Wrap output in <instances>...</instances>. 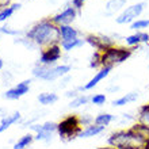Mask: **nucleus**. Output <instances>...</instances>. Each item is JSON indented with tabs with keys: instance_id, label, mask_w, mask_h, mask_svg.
<instances>
[{
	"instance_id": "1",
	"label": "nucleus",
	"mask_w": 149,
	"mask_h": 149,
	"mask_svg": "<svg viewBox=\"0 0 149 149\" xmlns=\"http://www.w3.org/2000/svg\"><path fill=\"white\" fill-rule=\"evenodd\" d=\"M29 39H31L37 46H52L61 42L60 38L58 26H56L52 20H41L36 23L27 33H26Z\"/></svg>"
},
{
	"instance_id": "2",
	"label": "nucleus",
	"mask_w": 149,
	"mask_h": 149,
	"mask_svg": "<svg viewBox=\"0 0 149 149\" xmlns=\"http://www.w3.org/2000/svg\"><path fill=\"white\" fill-rule=\"evenodd\" d=\"M107 142L113 149H144L148 141L130 127L127 130H118L113 133Z\"/></svg>"
},
{
	"instance_id": "3",
	"label": "nucleus",
	"mask_w": 149,
	"mask_h": 149,
	"mask_svg": "<svg viewBox=\"0 0 149 149\" xmlns=\"http://www.w3.org/2000/svg\"><path fill=\"white\" fill-rule=\"evenodd\" d=\"M71 71V65H53V67H47V65H42V64H37L33 68V74L34 77L42 79L46 81H53L56 79H60L68 74V72Z\"/></svg>"
},
{
	"instance_id": "4",
	"label": "nucleus",
	"mask_w": 149,
	"mask_h": 149,
	"mask_svg": "<svg viewBox=\"0 0 149 149\" xmlns=\"http://www.w3.org/2000/svg\"><path fill=\"white\" fill-rule=\"evenodd\" d=\"M134 49L132 47H110L102 53V67H111L122 64L129 58Z\"/></svg>"
},
{
	"instance_id": "5",
	"label": "nucleus",
	"mask_w": 149,
	"mask_h": 149,
	"mask_svg": "<svg viewBox=\"0 0 149 149\" xmlns=\"http://www.w3.org/2000/svg\"><path fill=\"white\" fill-rule=\"evenodd\" d=\"M81 130L83 129H81V125H80V121H79V117L69 115V117H67L65 119H63L58 123L57 132H58L61 140L68 141V140H72V138L77 137Z\"/></svg>"
},
{
	"instance_id": "6",
	"label": "nucleus",
	"mask_w": 149,
	"mask_h": 149,
	"mask_svg": "<svg viewBox=\"0 0 149 149\" xmlns=\"http://www.w3.org/2000/svg\"><path fill=\"white\" fill-rule=\"evenodd\" d=\"M145 8V3L140 1V3L132 4L129 7H126L119 15L115 18V22L118 24H132L134 20H137V18L142 14Z\"/></svg>"
},
{
	"instance_id": "7",
	"label": "nucleus",
	"mask_w": 149,
	"mask_h": 149,
	"mask_svg": "<svg viewBox=\"0 0 149 149\" xmlns=\"http://www.w3.org/2000/svg\"><path fill=\"white\" fill-rule=\"evenodd\" d=\"M58 129V123L54 122H45L43 125H33L31 130L37 132V136L34 137V140L37 141H50L53 133H56Z\"/></svg>"
},
{
	"instance_id": "8",
	"label": "nucleus",
	"mask_w": 149,
	"mask_h": 149,
	"mask_svg": "<svg viewBox=\"0 0 149 149\" xmlns=\"http://www.w3.org/2000/svg\"><path fill=\"white\" fill-rule=\"evenodd\" d=\"M86 42L90 43L91 46L94 47L96 52H100L103 53L104 50L110 49L114 46V41L107 36H103V34H99V36H94V34H88L86 36Z\"/></svg>"
},
{
	"instance_id": "9",
	"label": "nucleus",
	"mask_w": 149,
	"mask_h": 149,
	"mask_svg": "<svg viewBox=\"0 0 149 149\" xmlns=\"http://www.w3.org/2000/svg\"><path fill=\"white\" fill-rule=\"evenodd\" d=\"M60 58H61V46H60V43H57V45L49 46L41 53L39 64L47 65V67H53Z\"/></svg>"
},
{
	"instance_id": "10",
	"label": "nucleus",
	"mask_w": 149,
	"mask_h": 149,
	"mask_svg": "<svg viewBox=\"0 0 149 149\" xmlns=\"http://www.w3.org/2000/svg\"><path fill=\"white\" fill-rule=\"evenodd\" d=\"M76 16H77V10L73 7V6H69L67 7L64 11H61L60 14L54 15L52 18V22L56 24V26H68V24H72L74 19H76Z\"/></svg>"
},
{
	"instance_id": "11",
	"label": "nucleus",
	"mask_w": 149,
	"mask_h": 149,
	"mask_svg": "<svg viewBox=\"0 0 149 149\" xmlns=\"http://www.w3.org/2000/svg\"><path fill=\"white\" fill-rule=\"evenodd\" d=\"M30 83H31V80H24L22 83H18L15 87H12V88H10V90L4 92V98L11 99V100H16V99L22 98L30 90Z\"/></svg>"
},
{
	"instance_id": "12",
	"label": "nucleus",
	"mask_w": 149,
	"mask_h": 149,
	"mask_svg": "<svg viewBox=\"0 0 149 149\" xmlns=\"http://www.w3.org/2000/svg\"><path fill=\"white\" fill-rule=\"evenodd\" d=\"M111 69H113L111 67H102L98 72H96V73L94 74V77L91 79L90 81L86 83V84H84L83 87H80L79 90H80V91H88V90H92L94 87H96V86L99 84V83L102 81L103 79H106L107 76L110 74Z\"/></svg>"
},
{
	"instance_id": "13",
	"label": "nucleus",
	"mask_w": 149,
	"mask_h": 149,
	"mask_svg": "<svg viewBox=\"0 0 149 149\" xmlns=\"http://www.w3.org/2000/svg\"><path fill=\"white\" fill-rule=\"evenodd\" d=\"M126 45L132 49H136V47H140V45L142 43H149V34L145 31H137L132 34V36H127L125 38Z\"/></svg>"
},
{
	"instance_id": "14",
	"label": "nucleus",
	"mask_w": 149,
	"mask_h": 149,
	"mask_svg": "<svg viewBox=\"0 0 149 149\" xmlns=\"http://www.w3.org/2000/svg\"><path fill=\"white\" fill-rule=\"evenodd\" d=\"M126 3L127 0H109L104 6L106 10V15H115V14H121L126 8Z\"/></svg>"
},
{
	"instance_id": "15",
	"label": "nucleus",
	"mask_w": 149,
	"mask_h": 149,
	"mask_svg": "<svg viewBox=\"0 0 149 149\" xmlns=\"http://www.w3.org/2000/svg\"><path fill=\"white\" fill-rule=\"evenodd\" d=\"M104 126H99V125H95V123H92V125L90 126H86L84 129L79 133L77 137L79 138H90V137H95V136H98V134L103 133L104 132Z\"/></svg>"
},
{
	"instance_id": "16",
	"label": "nucleus",
	"mask_w": 149,
	"mask_h": 149,
	"mask_svg": "<svg viewBox=\"0 0 149 149\" xmlns=\"http://www.w3.org/2000/svg\"><path fill=\"white\" fill-rule=\"evenodd\" d=\"M60 38H61V42L63 41H71V39L79 38V31L74 27H72L71 24L68 26H60Z\"/></svg>"
},
{
	"instance_id": "17",
	"label": "nucleus",
	"mask_w": 149,
	"mask_h": 149,
	"mask_svg": "<svg viewBox=\"0 0 149 149\" xmlns=\"http://www.w3.org/2000/svg\"><path fill=\"white\" fill-rule=\"evenodd\" d=\"M138 96H140V94H138V92H136V91L129 92V94L122 95L121 98H118V99H115V100H113V106H117V107L126 106V104H129V103L136 102V100L138 99Z\"/></svg>"
},
{
	"instance_id": "18",
	"label": "nucleus",
	"mask_w": 149,
	"mask_h": 149,
	"mask_svg": "<svg viewBox=\"0 0 149 149\" xmlns=\"http://www.w3.org/2000/svg\"><path fill=\"white\" fill-rule=\"evenodd\" d=\"M19 119H20V113H19V111H15V113L11 114V115L4 117L3 119L0 121V133L6 132L10 126L14 125V123H15V122H18Z\"/></svg>"
},
{
	"instance_id": "19",
	"label": "nucleus",
	"mask_w": 149,
	"mask_h": 149,
	"mask_svg": "<svg viewBox=\"0 0 149 149\" xmlns=\"http://www.w3.org/2000/svg\"><path fill=\"white\" fill-rule=\"evenodd\" d=\"M20 8V3H15V4H11V6H4L1 7L0 10V22H4V20H7L8 18H11L12 14L16 11V10H19Z\"/></svg>"
},
{
	"instance_id": "20",
	"label": "nucleus",
	"mask_w": 149,
	"mask_h": 149,
	"mask_svg": "<svg viewBox=\"0 0 149 149\" xmlns=\"http://www.w3.org/2000/svg\"><path fill=\"white\" fill-rule=\"evenodd\" d=\"M84 42H86V39L74 38V39H71V41H63V42H60V46H61V49H64L65 52H71V50H73L74 47L83 46Z\"/></svg>"
},
{
	"instance_id": "21",
	"label": "nucleus",
	"mask_w": 149,
	"mask_h": 149,
	"mask_svg": "<svg viewBox=\"0 0 149 149\" xmlns=\"http://www.w3.org/2000/svg\"><path fill=\"white\" fill-rule=\"evenodd\" d=\"M58 100V96L54 92H42L38 95V102L43 106H49V104H54Z\"/></svg>"
},
{
	"instance_id": "22",
	"label": "nucleus",
	"mask_w": 149,
	"mask_h": 149,
	"mask_svg": "<svg viewBox=\"0 0 149 149\" xmlns=\"http://www.w3.org/2000/svg\"><path fill=\"white\" fill-rule=\"evenodd\" d=\"M113 121H114V115H111V114H109V113H100V114H98V115L94 118L95 125L104 126V127L110 125Z\"/></svg>"
},
{
	"instance_id": "23",
	"label": "nucleus",
	"mask_w": 149,
	"mask_h": 149,
	"mask_svg": "<svg viewBox=\"0 0 149 149\" xmlns=\"http://www.w3.org/2000/svg\"><path fill=\"white\" fill-rule=\"evenodd\" d=\"M34 141V137H33L31 134L29 133V134H24L23 137H20L18 141L15 142V145H14V149H24V148H27L31 142Z\"/></svg>"
},
{
	"instance_id": "24",
	"label": "nucleus",
	"mask_w": 149,
	"mask_h": 149,
	"mask_svg": "<svg viewBox=\"0 0 149 149\" xmlns=\"http://www.w3.org/2000/svg\"><path fill=\"white\" fill-rule=\"evenodd\" d=\"M137 119H138V122H140V123L149 126V103H148V104H144V106L140 109Z\"/></svg>"
},
{
	"instance_id": "25",
	"label": "nucleus",
	"mask_w": 149,
	"mask_h": 149,
	"mask_svg": "<svg viewBox=\"0 0 149 149\" xmlns=\"http://www.w3.org/2000/svg\"><path fill=\"white\" fill-rule=\"evenodd\" d=\"M132 129L136 132V133L138 134V136H141L144 140H146V141H149V126L146 125H142V123H136V125L132 126Z\"/></svg>"
},
{
	"instance_id": "26",
	"label": "nucleus",
	"mask_w": 149,
	"mask_h": 149,
	"mask_svg": "<svg viewBox=\"0 0 149 149\" xmlns=\"http://www.w3.org/2000/svg\"><path fill=\"white\" fill-rule=\"evenodd\" d=\"M90 100H91L90 96H87V95H79V96H76V98H73L71 100L69 107H71V109H77V107H80V106L87 104Z\"/></svg>"
},
{
	"instance_id": "27",
	"label": "nucleus",
	"mask_w": 149,
	"mask_h": 149,
	"mask_svg": "<svg viewBox=\"0 0 149 149\" xmlns=\"http://www.w3.org/2000/svg\"><path fill=\"white\" fill-rule=\"evenodd\" d=\"M148 27H149V19H137L130 24V30H134V31H141V30Z\"/></svg>"
},
{
	"instance_id": "28",
	"label": "nucleus",
	"mask_w": 149,
	"mask_h": 149,
	"mask_svg": "<svg viewBox=\"0 0 149 149\" xmlns=\"http://www.w3.org/2000/svg\"><path fill=\"white\" fill-rule=\"evenodd\" d=\"M102 67V53L100 52H95L94 54L91 56V60H90V68H96Z\"/></svg>"
},
{
	"instance_id": "29",
	"label": "nucleus",
	"mask_w": 149,
	"mask_h": 149,
	"mask_svg": "<svg viewBox=\"0 0 149 149\" xmlns=\"http://www.w3.org/2000/svg\"><path fill=\"white\" fill-rule=\"evenodd\" d=\"M107 98L104 94H95L91 96V103L95 104V106H103L106 103Z\"/></svg>"
},
{
	"instance_id": "30",
	"label": "nucleus",
	"mask_w": 149,
	"mask_h": 149,
	"mask_svg": "<svg viewBox=\"0 0 149 149\" xmlns=\"http://www.w3.org/2000/svg\"><path fill=\"white\" fill-rule=\"evenodd\" d=\"M79 121H80V125H83V126H90V125H92V123H94V118L90 117L88 114H84L83 117L79 118Z\"/></svg>"
},
{
	"instance_id": "31",
	"label": "nucleus",
	"mask_w": 149,
	"mask_h": 149,
	"mask_svg": "<svg viewBox=\"0 0 149 149\" xmlns=\"http://www.w3.org/2000/svg\"><path fill=\"white\" fill-rule=\"evenodd\" d=\"M87 0H72V6H73L76 10H81L83 8V4L86 3Z\"/></svg>"
},
{
	"instance_id": "32",
	"label": "nucleus",
	"mask_w": 149,
	"mask_h": 149,
	"mask_svg": "<svg viewBox=\"0 0 149 149\" xmlns=\"http://www.w3.org/2000/svg\"><path fill=\"white\" fill-rule=\"evenodd\" d=\"M4 33V34H19V30H11L8 27H0V34Z\"/></svg>"
},
{
	"instance_id": "33",
	"label": "nucleus",
	"mask_w": 149,
	"mask_h": 149,
	"mask_svg": "<svg viewBox=\"0 0 149 149\" xmlns=\"http://www.w3.org/2000/svg\"><path fill=\"white\" fill-rule=\"evenodd\" d=\"M76 94H77V91H69V92H67V96L68 98H71V96L76 98V96H79V95H76Z\"/></svg>"
},
{
	"instance_id": "34",
	"label": "nucleus",
	"mask_w": 149,
	"mask_h": 149,
	"mask_svg": "<svg viewBox=\"0 0 149 149\" xmlns=\"http://www.w3.org/2000/svg\"><path fill=\"white\" fill-rule=\"evenodd\" d=\"M107 91H114V92H117V91H119V87H118V86H113V87H110Z\"/></svg>"
},
{
	"instance_id": "35",
	"label": "nucleus",
	"mask_w": 149,
	"mask_h": 149,
	"mask_svg": "<svg viewBox=\"0 0 149 149\" xmlns=\"http://www.w3.org/2000/svg\"><path fill=\"white\" fill-rule=\"evenodd\" d=\"M3 65H4V63H3V60L0 58V71H1V68H3Z\"/></svg>"
},
{
	"instance_id": "36",
	"label": "nucleus",
	"mask_w": 149,
	"mask_h": 149,
	"mask_svg": "<svg viewBox=\"0 0 149 149\" xmlns=\"http://www.w3.org/2000/svg\"><path fill=\"white\" fill-rule=\"evenodd\" d=\"M144 149H149V141L146 142V145H145V148H144Z\"/></svg>"
},
{
	"instance_id": "37",
	"label": "nucleus",
	"mask_w": 149,
	"mask_h": 149,
	"mask_svg": "<svg viewBox=\"0 0 149 149\" xmlns=\"http://www.w3.org/2000/svg\"><path fill=\"white\" fill-rule=\"evenodd\" d=\"M99 149H113V148H99Z\"/></svg>"
},
{
	"instance_id": "38",
	"label": "nucleus",
	"mask_w": 149,
	"mask_h": 149,
	"mask_svg": "<svg viewBox=\"0 0 149 149\" xmlns=\"http://www.w3.org/2000/svg\"><path fill=\"white\" fill-rule=\"evenodd\" d=\"M0 113H1V109H0Z\"/></svg>"
},
{
	"instance_id": "39",
	"label": "nucleus",
	"mask_w": 149,
	"mask_h": 149,
	"mask_svg": "<svg viewBox=\"0 0 149 149\" xmlns=\"http://www.w3.org/2000/svg\"><path fill=\"white\" fill-rule=\"evenodd\" d=\"M0 39H1V36H0Z\"/></svg>"
},
{
	"instance_id": "40",
	"label": "nucleus",
	"mask_w": 149,
	"mask_h": 149,
	"mask_svg": "<svg viewBox=\"0 0 149 149\" xmlns=\"http://www.w3.org/2000/svg\"><path fill=\"white\" fill-rule=\"evenodd\" d=\"M148 68H149V65H148Z\"/></svg>"
}]
</instances>
